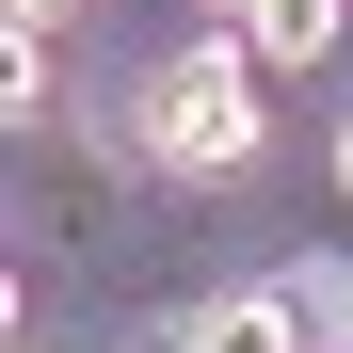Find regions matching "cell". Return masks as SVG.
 Here are the masks:
<instances>
[{
    "label": "cell",
    "instance_id": "3957f363",
    "mask_svg": "<svg viewBox=\"0 0 353 353\" xmlns=\"http://www.w3.org/2000/svg\"><path fill=\"white\" fill-rule=\"evenodd\" d=\"M48 17H81V0H17V32H48Z\"/></svg>",
    "mask_w": 353,
    "mask_h": 353
},
{
    "label": "cell",
    "instance_id": "7a4b0ae2",
    "mask_svg": "<svg viewBox=\"0 0 353 353\" xmlns=\"http://www.w3.org/2000/svg\"><path fill=\"white\" fill-rule=\"evenodd\" d=\"M337 32H353V0H241V48L273 81H305V65H337Z\"/></svg>",
    "mask_w": 353,
    "mask_h": 353
},
{
    "label": "cell",
    "instance_id": "5b68a950",
    "mask_svg": "<svg viewBox=\"0 0 353 353\" xmlns=\"http://www.w3.org/2000/svg\"><path fill=\"white\" fill-rule=\"evenodd\" d=\"M225 17H241V0H225Z\"/></svg>",
    "mask_w": 353,
    "mask_h": 353
},
{
    "label": "cell",
    "instance_id": "277c9868",
    "mask_svg": "<svg viewBox=\"0 0 353 353\" xmlns=\"http://www.w3.org/2000/svg\"><path fill=\"white\" fill-rule=\"evenodd\" d=\"M337 209H353V112H337Z\"/></svg>",
    "mask_w": 353,
    "mask_h": 353
},
{
    "label": "cell",
    "instance_id": "6da1fadb",
    "mask_svg": "<svg viewBox=\"0 0 353 353\" xmlns=\"http://www.w3.org/2000/svg\"><path fill=\"white\" fill-rule=\"evenodd\" d=\"M257 48L241 32H209V48H176V65L145 81V161H176V176H241L257 161Z\"/></svg>",
    "mask_w": 353,
    "mask_h": 353
},
{
    "label": "cell",
    "instance_id": "8992f818",
    "mask_svg": "<svg viewBox=\"0 0 353 353\" xmlns=\"http://www.w3.org/2000/svg\"><path fill=\"white\" fill-rule=\"evenodd\" d=\"M305 353H321V337H305Z\"/></svg>",
    "mask_w": 353,
    "mask_h": 353
}]
</instances>
